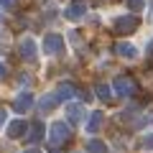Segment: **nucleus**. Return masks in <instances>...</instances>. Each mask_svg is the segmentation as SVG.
Listing matches in <instances>:
<instances>
[{"label": "nucleus", "mask_w": 153, "mask_h": 153, "mask_svg": "<svg viewBox=\"0 0 153 153\" xmlns=\"http://www.w3.org/2000/svg\"><path fill=\"white\" fill-rule=\"evenodd\" d=\"M71 138V128L69 125H64L61 120H56L54 125L49 128V140H51V148H56V146H61V143H66Z\"/></svg>", "instance_id": "f257e3e1"}, {"label": "nucleus", "mask_w": 153, "mask_h": 153, "mask_svg": "<svg viewBox=\"0 0 153 153\" xmlns=\"http://www.w3.org/2000/svg\"><path fill=\"white\" fill-rule=\"evenodd\" d=\"M41 51H44L46 56H54V54H59V51H64V36H59V33H49V36H44Z\"/></svg>", "instance_id": "f03ea898"}, {"label": "nucleus", "mask_w": 153, "mask_h": 153, "mask_svg": "<svg viewBox=\"0 0 153 153\" xmlns=\"http://www.w3.org/2000/svg\"><path fill=\"white\" fill-rule=\"evenodd\" d=\"M138 16H117L115 18V31L120 33V36H128V33H133L138 28Z\"/></svg>", "instance_id": "7ed1b4c3"}, {"label": "nucleus", "mask_w": 153, "mask_h": 153, "mask_svg": "<svg viewBox=\"0 0 153 153\" xmlns=\"http://www.w3.org/2000/svg\"><path fill=\"white\" fill-rule=\"evenodd\" d=\"M115 92L120 94V97H133L135 94V82H133L130 76H115Z\"/></svg>", "instance_id": "20e7f679"}, {"label": "nucleus", "mask_w": 153, "mask_h": 153, "mask_svg": "<svg viewBox=\"0 0 153 153\" xmlns=\"http://www.w3.org/2000/svg\"><path fill=\"white\" fill-rule=\"evenodd\" d=\"M66 117H69V123H84V117H87V112H84V105L82 102H69L66 105Z\"/></svg>", "instance_id": "39448f33"}, {"label": "nucleus", "mask_w": 153, "mask_h": 153, "mask_svg": "<svg viewBox=\"0 0 153 153\" xmlns=\"http://www.w3.org/2000/svg\"><path fill=\"white\" fill-rule=\"evenodd\" d=\"M31 107H33V94L31 92H21L16 97V102H13V110H16L18 115H26Z\"/></svg>", "instance_id": "423d86ee"}, {"label": "nucleus", "mask_w": 153, "mask_h": 153, "mask_svg": "<svg viewBox=\"0 0 153 153\" xmlns=\"http://www.w3.org/2000/svg\"><path fill=\"white\" fill-rule=\"evenodd\" d=\"M87 16V5H84V0H74L69 8L64 10V18H69V21H79V18Z\"/></svg>", "instance_id": "0eeeda50"}, {"label": "nucleus", "mask_w": 153, "mask_h": 153, "mask_svg": "<svg viewBox=\"0 0 153 153\" xmlns=\"http://www.w3.org/2000/svg\"><path fill=\"white\" fill-rule=\"evenodd\" d=\"M21 56H23L26 61H36L38 46H36V41H33V38H23V41H21Z\"/></svg>", "instance_id": "6e6552de"}, {"label": "nucleus", "mask_w": 153, "mask_h": 153, "mask_svg": "<svg viewBox=\"0 0 153 153\" xmlns=\"http://www.w3.org/2000/svg\"><path fill=\"white\" fill-rule=\"evenodd\" d=\"M59 102H64V100L59 97V92H49V94H44V97H41L38 110H41V112H51V110H54Z\"/></svg>", "instance_id": "1a4fd4ad"}, {"label": "nucleus", "mask_w": 153, "mask_h": 153, "mask_svg": "<svg viewBox=\"0 0 153 153\" xmlns=\"http://www.w3.org/2000/svg\"><path fill=\"white\" fill-rule=\"evenodd\" d=\"M26 140H28V143H38V140H44V123H41V120H33L31 125H28Z\"/></svg>", "instance_id": "9d476101"}, {"label": "nucleus", "mask_w": 153, "mask_h": 153, "mask_svg": "<svg viewBox=\"0 0 153 153\" xmlns=\"http://www.w3.org/2000/svg\"><path fill=\"white\" fill-rule=\"evenodd\" d=\"M26 133H28V125H26V120H23V117H18V120H13L10 125H8L5 135H8V138H21V135H26Z\"/></svg>", "instance_id": "9b49d317"}, {"label": "nucleus", "mask_w": 153, "mask_h": 153, "mask_svg": "<svg viewBox=\"0 0 153 153\" xmlns=\"http://www.w3.org/2000/svg\"><path fill=\"white\" fill-rule=\"evenodd\" d=\"M115 54L123 56V59H135V56H138V49H135L133 44H128V41H120V44L115 46Z\"/></svg>", "instance_id": "f8f14e48"}, {"label": "nucleus", "mask_w": 153, "mask_h": 153, "mask_svg": "<svg viewBox=\"0 0 153 153\" xmlns=\"http://www.w3.org/2000/svg\"><path fill=\"white\" fill-rule=\"evenodd\" d=\"M102 120H105L102 112H92V115H89V120L84 123V130H87V133H97L100 128H102Z\"/></svg>", "instance_id": "ddd939ff"}, {"label": "nucleus", "mask_w": 153, "mask_h": 153, "mask_svg": "<svg viewBox=\"0 0 153 153\" xmlns=\"http://www.w3.org/2000/svg\"><path fill=\"white\" fill-rule=\"evenodd\" d=\"M87 153H110V148L105 146L102 140H97V138H92V140L87 143Z\"/></svg>", "instance_id": "4468645a"}, {"label": "nucleus", "mask_w": 153, "mask_h": 153, "mask_svg": "<svg viewBox=\"0 0 153 153\" xmlns=\"http://www.w3.org/2000/svg\"><path fill=\"white\" fill-rule=\"evenodd\" d=\"M56 92H59V97H61V100H71V97H79V92H76V89L71 87V84H59V89H56Z\"/></svg>", "instance_id": "2eb2a0df"}, {"label": "nucleus", "mask_w": 153, "mask_h": 153, "mask_svg": "<svg viewBox=\"0 0 153 153\" xmlns=\"http://www.w3.org/2000/svg\"><path fill=\"white\" fill-rule=\"evenodd\" d=\"M94 94H97L100 100H112V97H110V94H112V89H110L107 84H97V87H94Z\"/></svg>", "instance_id": "dca6fc26"}, {"label": "nucleus", "mask_w": 153, "mask_h": 153, "mask_svg": "<svg viewBox=\"0 0 153 153\" xmlns=\"http://www.w3.org/2000/svg\"><path fill=\"white\" fill-rule=\"evenodd\" d=\"M128 3V8H130L133 13H140L143 8H146V0H125Z\"/></svg>", "instance_id": "f3484780"}, {"label": "nucleus", "mask_w": 153, "mask_h": 153, "mask_svg": "<svg viewBox=\"0 0 153 153\" xmlns=\"http://www.w3.org/2000/svg\"><path fill=\"white\" fill-rule=\"evenodd\" d=\"M143 148H146V151H153V133L143 135Z\"/></svg>", "instance_id": "a211bd4d"}, {"label": "nucleus", "mask_w": 153, "mask_h": 153, "mask_svg": "<svg viewBox=\"0 0 153 153\" xmlns=\"http://www.w3.org/2000/svg\"><path fill=\"white\" fill-rule=\"evenodd\" d=\"M0 5H3V10H10V8H16V0H0Z\"/></svg>", "instance_id": "6ab92c4d"}, {"label": "nucleus", "mask_w": 153, "mask_h": 153, "mask_svg": "<svg viewBox=\"0 0 153 153\" xmlns=\"http://www.w3.org/2000/svg\"><path fill=\"white\" fill-rule=\"evenodd\" d=\"M5 117H8V115H5V110L0 107V128H3V123H5Z\"/></svg>", "instance_id": "aec40b11"}, {"label": "nucleus", "mask_w": 153, "mask_h": 153, "mask_svg": "<svg viewBox=\"0 0 153 153\" xmlns=\"http://www.w3.org/2000/svg\"><path fill=\"white\" fill-rule=\"evenodd\" d=\"M23 153H44V151H38V148H28V151H23Z\"/></svg>", "instance_id": "412c9836"}, {"label": "nucleus", "mask_w": 153, "mask_h": 153, "mask_svg": "<svg viewBox=\"0 0 153 153\" xmlns=\"http://www.w3.org/2000/svg\"><path fill=\"white\" fill-rule=\"evenodd\" d=\"M146 51H148V54L153 56V41H151V44H148V49H146Z\"/></svg>", "instance_id": "4be33fe9"}, {"label": "nucleus", "mask_w": 153, "mask_h": 153, "mask_svg": "<svg viewBox=\"0 0 153 153\" xmlns=\"http://www.w3.org/2000/svg\"><path fill=\"white\" fill-rule=\"evenodd\" d=\"M0 76H5V66L3 64H0Z\"/></svg>", "instance_id": "5701e85b"}, {"label": "nucleus", "mask_w": 153, "mask_h": 153, "mask_svg": "<svg viewBox=\"0 0 153 153\" xmlns=\"http://www.w3.org/2000/svg\"><path fill=\"white\" fill-rule=\"evenodd\" d=\"M0 21H3V13H0Z\"/></svg>", "instance_id": "b1692460"}]
</instances>
